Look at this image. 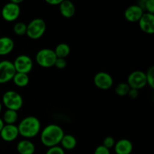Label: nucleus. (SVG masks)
I'll return each instance as SVG.
<instances>
[{
  "label": "nucleus",
  "mask_w": 154,
  "mask_h": 154,
  "mask_svg": "<svg viewBox=\"0 0 154 154\" xmlns=\"http://www.w3.org/2000/svg\"><path fill=\"white\" fill-rule=\"evenodd\" d=\"M64 135V131L62 127L57 124H50L41 132V141L44 146L48 148L55 147L60 144Z\"/></svg>",
  "instance_id": "obj_1"
},
{
  "label": "nucleus",
  "mask_w": 154,
  "mask_h": 154,
  "mask_svg": "<svg viewBox=\"0 0 154 154\" xmlns=\"http://www.w3.org/2000/svg\"><path fill=\"white\" fill-rule=\"evenodd\" d=\"M17 129L19 135L26 138H34L40 132V120L34 116H29L20 122Z\"/></svg>",
  "instance_id": "obj_2"
},
{
  "label": "nucleus",
  "mask_w": 154,
  "mask_h": 154,
  "mask_svg": "<svg viewBox=\"0 0 154 154\" xmlns=\"http://www.w3.org/2000/svg\"><path fill=\"white\" fill-rule=\"evenodd\" d=\"M2 103L8 110L17 111L22 108L23 99L17 92L8 90L2 96Z\"/></svg>",
  "instance_id": "obj_3"
},
{
  "label": "nucleus",
  "mask_w": 154,
  "mask_h": 154,
  "mask_svg": "<svg viewBox=\"0 0 154 154\" xmlns=\"http://www.w3.org/2000/svg\"><path fill=\"white\" fill-rule=\"evenodd\" d=\"M46 23L42 18H35L27 25L26 35L32 40L41 38L46 31Z\"/></svg>",
  "instance_id": "obj_4"
},
{
  "label": "nucleus",
  "mask_w": 154,
  "mask_h": 154,
  "mask_svg": "<svg viewBox=\"0 0 154 154\" xmlns=\"http://www.w3.org/2000/svg\"><path fill=\"white\" fill-rule=\"evenodd\" d=\"M57 59L54 50L50 48H42L38 51L35 56V61L38 65L45 69L54 66Z\"/></svg>",
  "instance_id": "obj_5"
},
{
  "label": "nucleus",
  "mask_w": 154,
  "mask_h": 154,
  "mask_svg": "<svg viewBox=\"0 0 154 154\" xmlns=\"http://www.w3.org/2000/svg\"><path fill=\"white\" fill-rule=\"evenodd\" d=\"M14 66L17 73H23L28 75L33 68L32 60L26 54H21L15 58L13 62Z\"/></svg>",
  "instance_id": "obj_6"
},
{
  "label": "nucleus",
  "mask_w": 154,
  "mask_h": 154,
  "mask_svg": "<svg viewBox=\"0 0 154 154\" xmlns=\"http://www.w3.org/2000/svg\"><path fill=\"white\" fill-rule=\"evenodd\" d=\"M126 83L131 89L138 90L144 88L146 85H147L145 72L142 71L132 72L128 77Z\"/></svg>",
  "instance_id": "obj_7"
},
{
  "label": "nucleus",
  "mask_w": 154,
  "mask_h": 154,
  "mask_svg": "<svg viewBox=\"0 0 154 154\" xmlns=\"http://www.w3.org/2000/svg\"><path fill=\"white\" fill-rule=\"evenodd\" d=\"M16 74L13 62L3 60L0 62V84H5L12 81Z\"/></svg>",
  "instance_id": "obj_8"
},
{
  "label": "nucleus",
  "mask_w": 154,
  "mask_h": 154,
  "mask_svg": "<svg viewBox=\"0 0 154 154\" xmlns=\"http://www.w3.org/2000/svg\"><path fill=\"white\" fill-rule=\"evenodd\" d=\"M2 17L7 22H14L20 14V7L12 2H8L2 9Z\"/></svg>",
  "instance_id": "obj_9"
},
{
  "label": "nucleus",
  "mask_w": 154,
  "mask_h": 154,
  "mask_svg": "<svg viewBox=\"0 0 154 154\" xmlns=\"http://www.w3.org/2000/svg\"><path fill=\"white\" fill-rule=\"evenodd\" d=\"M93 81L96 87L103 90L110 89L114 84V80L111 75L105 72H100L96 74Z\"/></svg>",
  "instance_id": "obj_10"
},
{
  "label": "nucleus",
  "mask_w": 154,
  "mask_h": 154,
  "mask_svg": "<svg viewBox=\"0 0 154 154\" xmlns=\"http://www.w3.org/2000/svg\"><path fill=\"white\" fill-rule=\"evenodd\" d=\"M138 25L142 32L147 34L154 33V14L144 12L138 21Z\"/></svg>",
  "instance_id": "obj_11"
},
{
  "label": "nucleus",
  "mask_w": 154,
  "mask_h": 154,
  "mask_svg": "<svg viewBox=\"0 0 154 154\" xmlns=\"http://www.w3.org/2000/svg\"><path fill=\"white\" fill-rule=\"evenodd\" d=\"M19 135L17 126L16 125H7L3 126L0 132V137L3 141L6 142H11L16 140Z\"/></svg>",
  "instance_id": "obj_12"
},
{
  "label": "nucleus",
  "mask_w": 154,
  "mask_h": 154,
  "mask_svg": "<svg viewBox=\"0 0 154 154\" xmlns=\"http://www.w3.org/2000/svg\"><path fill=\"white\" fill-rule=\"evenodd\" d=\"M144 13V11L138 5H132L126 9L124 12V17L126 20L129 22H138Z\"/></svg>",
  "instance_id": "obj_13"
},
{
  "label": "nucleus",
  "mask_w": 154,
  "mask_h": 154,
  "mask_svg": "<svg viewBox=\"0 0 154 154\" xmlns=\"http://www.w3.org/2000/svg\"><path fill=\"white\" fill-rule=\"evenodd\" d=\"M114 148L116 154H131L133 150V145L129 139L122 138L115 143Z\"/></svg>",
  "instance_id": "obj_14"
},
{
  "label": "nucleus",
  "mask_w": 154,
  "mask_h": 154,
  "mask_svg": "<svg viewBox=\"0 0 154 154\" xmlns=\"http://www.w3.org/2000/svg\"><path fill=\"white\" fill-rule=\"evenodd\" d=\"M60 11L64 17L71 18L75 14V6L73 2L69 0H62L61 3L59 5Z\"/></svg>",
  "instance_id": "obj_15"
},
{
  "label": "nucleus",
  "mask_w": 154,
  "mask_h": 154,
  "mask_svg": "<svg viewBox=\"0 0 154 154\" xmlns=\"http://www.w3.org/2000/svg\"><path fill=\"white\" fill-rule=\"evenodd\" d=\"M14 48L13 39L8 36L0 37V56H6L10 54Z\"/></svg>",
  "instance_id": "obj_16"
},
{
  "label": "nucleus",
  "mask_w": 154,
  "mask_h": 154,
  "mask_svg": "<svg viewBox=\"0 0 154 154\" xmlns=\"http://www.w3.org/2000/svg\"><path fill=\"white\" fill-rule=\"evenodd\" d=\"M17 150L19 154H34L35 151V146L29 140L23 139L18 142Z\"/></svg>",
  "instance_id": "obj_17"
},
{
  "label": "nucleus",
  "mask_w": 154,
  "mask_h": 154,
  "mask_svg": "<svg viewBox=\"0 0 154 154\" xmlns=\"http://www.w3.org/2000/svg\"><path fill=\"white\" fill-rule=\"evenodd\" d=\"M61 147L63 150H73L77 145V140L75 136L72 135H64L60 141Z\"/></svg>",
  "instance_id": "obj_18"
},
{
  "label": "nucleus",
  "mask_w": 154,
  "mask_h": 154,
  "mask_svg": "<svg viewBox=\"0 0 154 154\" xmlns=\"http://www.w3.org/2000/svg\"><path fill=\"white\" fill-rule=\"evenodd\" d=\"M57 58L66 59L70 54L71 48L69 45L66 43H60L57 45L55 50H54Z\"/></svg>",
  "instance_id": "obj_19"
},
{
  "label": "nucleus",
  "mask_w": 154,
  "mask_h": 154,
  "mask_svg": "<svg viewBox=\"0 0 154 154\" xmlns=\"http://www.w3.org/2000/svg\"><path fill=\"white\" fill-rule=\"evenodd\" d=\"M14 84L18 87H25L29 83V77L26 74H23V73H17L16 72V74L14 76L13 79Z\"/></svg>",
  "instance_id": "obj_20"
},
{
  "label": "nucleus",
  "mask_w": 154,
  "mask_h": 154,
  "mask_svg": "<svg viewBox=\"0 0 154 154\" xmlns=\"http://www.w3.org/2000/svg\"><path fill=\"white\" fill-rule=\"evenodd\" d=\"M18 118L17 111L13 110H6L3 115V121L7 125H14Z\"/></svg>",
  "instance_id": "obj_21"
},
{
  "label": "nucleus",
  "mask_w": 154,
  "mask_h": 154,
  "mask_svg": "<svg viewBox=\"0 0 154 154\" xmlns=\"http://www.w3.org/2000/svg\"><path fill=\"white\" fill-rule=\"evenodd\" d=\"M27 25L23 22H17L14 25L13 31L16 35L20 36L26 35Z\"/></svg>",
  "instance_id": "obj_22"
},
{
  "label": "nucleus",
  "mask_w": 154,
  "mask_h": 154,
  "mask_svg": "<svg viewBox=\"0 0 154 154\" xmlns=\"http://www.w3.org/2000/svg\"><path fill=\"white\" fill-rule=\"evenodd\" d=\"M130 87L128 85L127 83H120L116 87L115 93L119 96H127L129 93Z\"/></svg>",
  "instance_id": "obj_23"
},
{
  "label": "nucleus",
  "mask_w": 154,
  "mask_h": 154,
  "mask_svg": "<svg viewBox=\"0 0 154 154\" xmlns=\"http://www.w3.org/2000/svg\"><path fill=\"white\" fill-rule=\"evenodd\" d=\"M147 84L150 87V88H154V67L151 66L145 73Z\"/></svg>",
  "instance_id": "obj_24"
},
{
  "label": "nucleus",
  "mask_w": 154,
  "mask_h": 154,
  "mask_svg": "<svg viewBox=\"0 0 154 154\" xmlns=\"http://www.w3.org/2000/svg\"><path fill=\"white\" fill-rule=\"evenodd\" d=\"M115 141H114V138L111 136H108L105 137L103 140V143H102V145H103L104 147H105L108 149H111L112 147H114V144H115Z\"/></svg>",
  "instance_id": "obj_25"
},
{
  "label": "nucleus",
  "mask_w": 154,
  "mask_h": 154,
  "mask_svg": "<svg viewBox=\"0 0 154 154\" xmlns=\"http://www.w3.org/2000/svg\"><path fill=\"white\" fill-rule=\"evenodd\" d=\"M144 11L154 14V0H146Z\"/></svg>",
  "instance_id": "obj_26"
},
{
  "label": "nucleus",
  "mask_w": 154,
  "mask_h": 154,
  "mask_svg": "<svg viewBox=\"0 0 154 154\" xmlns=\"http://www.w3.org/2000/svg\"><path fill=\"white\" fill-rule=\"evenodd\" d=\"M46 154H65V150L60 146H55L48 148Z\"/></svg>",
  "instance_id": "obj_27"
},
{
  "label": "nucleus",
  "mask_w": 154,
  "mask_h": 154,
  "mask_svg": "<svg viewBox=\"0 0 154 154\" xmlns=\"http://www.w3.org/2000/svg\"><path fill=\"white\" fill-rule=\"evenodd\" d=\"M54 66L58 69H64L67 66V62L66 59L57 58L54 63Z\"/></svg>",
  "instance_id": "obj_28"
},
{
  "label": "nucleus",
  "mask_w": 154,
  "mask_h": 154,
  "mask_svg": "<svg viewBox=\"0 0 154 154\" xmlns=\"http://www.w3.org/2000/svg\"><path fill=\"white\" fill-rule=\"evenodd\" d=\"M94 154H111V152L109 149L106 148L103 145H99L94 150Z\"/></svg>",
  "instance_id": "obj_29"
},
{
  "label": "nucleus",
  "mask_w": 154,
  "mask_h": 154,
  "mask_svg": "<svg viewBox=\"0 0 154 154\" xmlns=\"http://www.w3.org/2000/svg\"><path fill=\"white\" fill-rule=\"evenodd\" d=\"M138 94H139V93H138V90H135V89H131L130 88V90H129V93H128L127 96H129V98H131V99H136L137 97H138Z\"/></svg>",
  "instance_id": "obj_30"
},
{
  "label": "nucleus",
  "mask_w": 154,
  "mask_h": 154,
  "mask_svg": "<svg viewBox=\"0 0 154 154\" xmlns=\"http://www.w3.org/2000/svg\"><path fill=\"white\" fill-rule=\"evenodd\" d=\"M62 0H45V2L51 5H60Z\"/></svg>",
  "instance_id": "obj_31"
},
{
  "label": "nucleus",
  "mask_w": 154,
  "mask_h": 154,
  "mask_svg": "<svg viewBox=\"0 0 154 154\" xmlns=\"http://www.w3.org/2000/svg\"><path fill=\"white\" fill-rule=\"evenodd\" d=\"M11 2L13 3H14V4L20 5V4H21L23 2V0H12Z\"/></svg>",
  "instance_id": "obj_32"
},
{
  "label": "nucleus",
  "mask_w": 154,
  "mask_h": 154,
  "mask_svg": "<svg viewBox=\"0 0 154 154\" xmlns=\"http://www.w3.org/2000/svg\"><path fill=\"white\" fill-rule=\"evenodd\" d=\"M5 126V123H4V121H3V120L2 118H0V132H1V130L2 129L3 126Z\"/></svg>",
  "instance_id": "obj_33"
},
{
  "label": "nucleus",
  "mask_w": 154,
  "mask_h": 154,
  "mask_svg": "<svg viewBox=\"0 0 154 154\" xmlns=\"http://www.w3.org/2000/svg\"><path fill=\"white\" fill-rule=\"evenodd\" d=\"M2 103L0 102V113H1L2 111Z\"/></svg>",
  "instance_id": "obj_34"
}]
</instances>
